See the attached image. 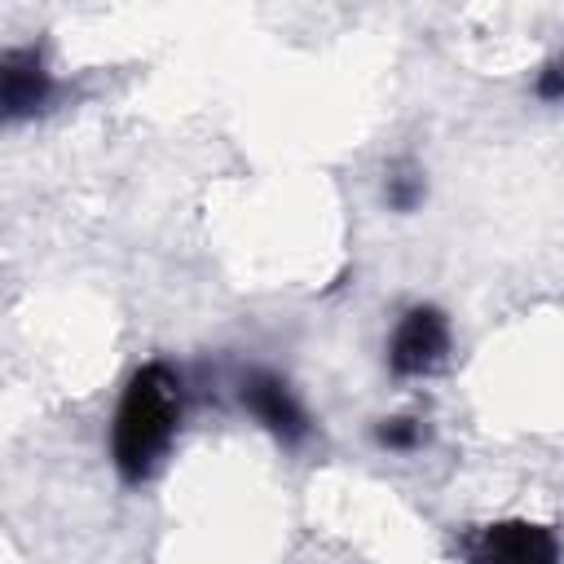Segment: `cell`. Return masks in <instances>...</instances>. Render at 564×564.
<instances>
[{"mask_svg":"<svg viewBox=\"0 0 564 564\" xmlns=\"http://www.w3.org/2000/svg\"><path fill=\"white\" fill-rule=\"evenodd\" d=\"M181 410H185V388L167 361H145L128 375L110 423V463L128 485L154 476V467L176 441Z\"/></svg>","mask_w":564,"mask_h":564,"instance_id":"6da1fadb","label":"cell"},{"mask_svg":"<svg viewBox=\"0 0 564 564\" xmlns=\"http://www.w3.org/2000/svg\"><path fill=\"white\" fill-rule=\"evenodd\" d=\"M449 357V317L436 304H414L401 313L388 339V370L397 379L436 375Z\"/></svg>","mask_w":564,"mask_h":564,"instance_id":"7a4b0ae2","label":"cell"},{"mask_svg":"<svg viewBox=\"0 0 564 564\" xmlns=\"http://www.w3.org/2000/svg\"><path fill=\"white\" fill-rule=\"evenodd\" d=\"M53 70L40 48H0V128L26 123L53 106Z\"/></svg>","mask_w":564,"mask_h":564,"instance_id":"3957f363","label":"cell"},{"mask_svg":"<svg viewBox=\"0 0 564 564\" xmlns=\"http://www.w3.org/2000/svg\"><path fill=\"white\" fill-rule=\"evenodd\" d=\"M467 564H560V538L551 524L498 520L467 542Z\"/></svg>","mask_w":564,"mask_h":564,"instance_id":"277c9868","label":"cell"},{"mask_svg":"<svg viewBox=\"0 0 564 564\" xmlns=\"http://www.w3.org/2000/svg\"><path fill=\"white\" fill-rule=\"evenodd\" d=\"M242 405L251 410V419H256L264 432H273V436L286 441V445H295V441L308 436V414H304V405L295 401L291 383H286L282 375H273V370H251V375L242 379Z\"/></svg>","mask_w":564,"mask_h":564,"instance_id":"5b68a950","label":"cell"},{"mask_svg":"<svg viewBox=\"0 0 564 564\" xmlns=\"http://www.w3.org/2000/svg\"><path fill=\"white\" fill-rule=\"evenodd\" d=\"M423 194H427L423 167L410 163V159H397V163L388 167V176H383V198H388V207H392V212H414V207L423 203Z\"/></svg>","mask_w":564,"mask_h":564,"instance_id":"8992f818","label":"cell"},{"mask_svg":"<svg viewBox=\"0 0 564 564\" xmlns=\"http://www.w3.org/2000/svg\"><path fill=\"white\" fill-rule=\"evenodd\" d=\"M375 441H379L383 449H392V454H410V449H419V445L427 441V427H423V419L397 414V419H383V423L375 427Z\"/></svg>","mask_w":564,"mask_h":564,"instance_id":"52a82bcc","label":"cell"},{"mask_svg":"<svg viewBox=\"0 0 564 564\" xmlns=\"http://www.w3.org/2000/svg\"><path fill=\"white\" fill-rule=\"evenodd\" d=\"M560 93H564V70H560V57H551L542 66V75H538V97L542 101H560Z\"/></svg>","mask_w":564,"mask_h":564,"instance_id":"ba28073f","label":"cell"}]
</instances>
